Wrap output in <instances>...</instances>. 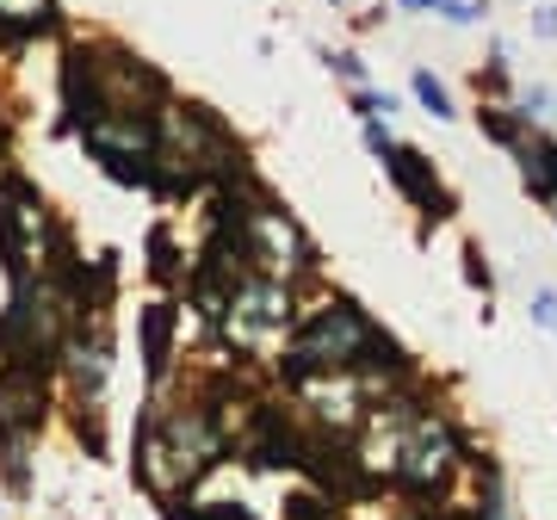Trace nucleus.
<instances>
[{
    "label": "nucleus",
    "mask_w": 557,
    "mask_h": 520,
    "mask_svg": "<svg viewBox=\"0 0 557 520\" xmlns=\"http://www.w3.org/2000/svg\"><path fill=\"white\" fill-rule=\"evenodd\" d=\"M421 372V360L384 329L354 292L317 285L304 292V310L292 322L285 347L273 354V384L278 391H298L310 379H359L372 397L397 391Z\"/></svg>",
    "instance_id": "nucleus-1"
},
{
    "label": "nucleus",
    "mask_w": 557,
    "mask_h": 520,
    "mask_svg": "<svg viewBox=\"0 0 557 520\" xmlns=\"http://www.w3.org/2000/svg\"><path fill=\"white\" fill-rule=\"evenodd\" d=\"M347 100V112H354V124H366V119H379V124H391V119H403V106H409V94H391V87H347L341 94Z\"/></svg>",
    "instance_id": "nucleus-14"
},
{
    "label": "nucleus",
    "mask_w": 557,
    "mask_h": 520,
    "mask_svg": "<svg viewBox=\"0 0 557 520\" xmlns=\"http://www.w3.org/2000/svg\"><path fill=\"white\" fill-rule=\"evenodd\" d=\"M471 124H478V137H483V143H496L502 156H515L520 143H527V124H520L515 100H508V106H502V100H478Z\"/></svg>",
    "instance_id": "nucleus-11"
},
{
    "label": "nucleus",
    "mask_w": 557,
    "mask_h": 520,
    "mask_svg": "<svg viewBox=\"0 0 557 520\" xmlns=\"http://www.w3.org/2000/svg\"><path fill=\"white\" fill-rule=\"evenodd\" d=\"M515 112L527 131H557V81H520Z\"/></svg>",
    "instance_id": "nucleus-13"
},
{
    "label": "nucleus",
    "mask_w": 557,
    "mask_h": 520,
    "mask_svg": "<svg viewBox=\"0 0 557 520\" xmlns=\"http://www.w3.org/2000/svg\"><path fill=\"white\" fill-rule=\"evenodd\" d=\"M317 62L341 81V94H347V87H372V62L359 57L354 44H317Z\"/></svg>",
    "instance_id": "nucleus-16"
},
{
    "label": "nucleus",
    "mask_w": 557,
    "mask_h": 520,
    "mask_svg": "<svg viewBox=\"0 0 557 520\" xmlns=\"http://www.w3.org/2000/svg\"><path fill=\"white\" fill-rule=\"evenodd\" d=\"M458 273H465V292L483 298V322H490V304H496V267H490V255H483L478 236L458 242Z\"/></svg>",
    "instance_id": "nucleus-12"
},
{
    "label": "nucleus",
    "mask_w": 557,
    "mask_h": 520,
    "mask_svg": "<svg viewBox=\"0 0 557 520\" xmlns=\"http://www.w3.org/2000/svg\"><path fill=\"white\" fill-rule=\"evenodd\" d=\"M527 322H533L539 335H552V341H557V285H552V280L527 285Z\"/></svg>",
    "instance_id": "nucleus-18"
},
{
    "label": "nucleus",
    "mask_w": 557,
    "mask_h": 520,
    "mask_svg": "<svg viewBox=\"0 0 557 520\" xmlns=\"http://www.w3.org/2000/svg\"><path fill=\"white\" fill-rule=\"evenodd\" d=\"M223 218H230V236H236L248 273H267V280H285L298 292H317L329 285V260H322V242L304 230V218L278 199L273 186H255V193H218Z\"/></svg>",
    "instance_id": "nucleus-3"
},
{
    "label": "nucleus",
    "mask_w": 557,
    "mask_h": 520,
    "mask_svg": "<svg viewBox=\"0 0 557 520\" xmlns=\"http://www.w3.org/2000/svg\"><path fill=\"white\" fill-rule=\"evenodd\" d=\"M137 360H143V397L161 391L186 360V304L174 292H156L149 304H137Z\"/></svg>",
    "instance_id": "nucleus-7"
},
{
    "label": "nucleus",
    "mask_w": 557,
    "mask_h": 520,
    "mask_svg": "<svg viewBox=\"0 0 557 520\" xmlns=\"http://www.w3.org/2000/svg\"><path fill=\"white\" fill-rule=\"evenodd\" d=\"M527 32L533 44H557V0H527Z\"/></svg>",
    "instance_id": "nucleus-19"
},
{
    "label": "nucleus",
    "mask_w": 557,
    "mask_h": 520,
    "mask_svg": "<svg viewBox=\"0 0 557 520\" xmlns=\"http://www.w3.org/2000/svg\"><path fill=\"white\" fill-rule=\"evenodd\" d=\"M391 13H416V20H434L440 0H391Z\"/></svg>",
    "instance_id": "nucleus-21"
},
{
    "label": "nucleus",
    "mask_w": 557,
    "mask_h": 520,
    "mask_svg": "<svg viewBox=\"0 0 557 520\" xmlns=\"http://www.w3.org/2000/svg\"><path fill=\"white\" fill-rule=\"evenodd\" d=\"M298 310H304L298 285L267 280V273H242V280L230 285L223 322L205 335V354H223V360L267 366V372H273V354L285 347V335H292Z\"/></svg>",
    "instance_id": "nucleus-4"
},
{
    "label": "nucleus",
    "mask_w": 557,
    "mask_h": 520,
    "mask_svg": "<svg viewBox=\"0 0 557 520\" xmlns=\"http://www.w3.org/2000/svg\"><path fill=\"white\" fill-rule=\"evenodd\" d=\"M508 161H515V174H520V193L539 211H552L557 205V131H527V143Z\"/></svg>",
    "instance_id": "nucleus-8"
},
{
    "label": "nucleus",
    "mask_w": 557,
    "mask_h": 520,
    "mask_svg": "<svg viewBox=\"0 0 557 520\" xmlns=\"http://www.w3.org/2000/svg\"><path fill=\"white\" fill-rule=\"evenodd\" d=\"M168 520H260V515L242 496H211V490H199L193 502L168 508Z\"/></svg>",
    "instance_id": "nucleus-15"
},
{
    "label": "nucleus",
    "mask_w": 557,
    "mask_h": 520,
    "mask_svg": "<svg viewBox=\"0 0 557 520\" xmlns=\"http://www.w3.org/2000/svg\"><path fill=\"white\" fill-rule=\"evenodd\" d=\"M490 13H496V0H440L434 20L446 25V32H483Z\"/></svg>",
    "instance_id": "nucleus-17"
},
{
    "label": "nucleus",
    "mask_w": 557,
    "mask_h": 520,
    "mask_svg": "<svg viewBox=\"0 0 557 520\" xmlns=\"http://www.w3.org/2000/svg\"><path fill=\"white\" fill-rule=\"evenodd\" d=\"M112 366H119V335L112 317H81L57 347V379L69 384V409H94L112 391Z\"/></svg>",
    "instance_id": "nucleus-5"
},
{
    "label": "nucleus",
    "mask_w": 557,
    "mask_h": 520,
    "mask_svg": "<svg viewBox=\"0 0 557 520\" xmlns=\"http://www.w3.org/2000/svg\"><path fill=\"white\" fill-rule=\"evenodd\" d=\"M545 218H552V230H557V205H552V211H545Z\"/></svg>",
    "instance_id": "nucleus-22"
},
{
    "label": "nucleus",
    "mask_w": 557,
    "mask_h": 520,
    "mask_svg": "<svg viewBox=\"0 0 557 520\" xmlns=\"http://www.w3.org/2000/svg\"><path fill=\"white\" fill-rule=\"evenodd\" d=\"M359 143H366V156H372V161H384L391 149H397V131L379 124V119H366V124H359Z\"/></svg>",
    "instance_id": "nucleus-20"
},
{
    "label": "nucleus",
    "mask_w": 557,
    "mask_h": 520,
    "mask_svg": "<svg viewBox=\"0 0 557 520\" xmlns=\"http://www.w3.org/2000/svg\"><path fill=\"white\" fill-rule=\"evenodd\" d=\"M403 94H409V106H416L421 119H434V124H458V119H465V112H458V100H453V87H446V75H434L428 62H409Z\"/></svg>",
    "instance_id": "nucleus-10"
},
{
    "label": "nucleus",
    "mask_w": 557,
    "mask_h": 520,
    "mask_svg": "<svg viewBox=\"0 0 557 520\" xmlns=\"http://www.w3.org/2000/svg\"><path fill=\"white\" fill-rule=\"evenodd\" d=\"M379 168H384V181H391V193L421 218V236H434L440 223H458V193H453V181L440 174V161L428 156V149L397 137V149H391Z\"/></svg>",
    "instance_id": "nucleus-6"
},
{
    "label": "nucleus",
    "mask_w": 557,
    "mask_h": 520,
    "mask_svg": "<svg viewBox=\"0 0 557 520\" xmlns=\"http://www.w3.org/2000/svg\"><path fill=\"white\" fill-rule=\"evenodd\" d=\"M483 465L478 434L458 421L453 403H440V391L421 403L397 441V465H391V502L409 508H465L471 502V478Z\"/></svg>",
    "instance_id": "nucleus-2"
},
{
    "label": "nucleus",
    "mask_w": 557,
    "mask_h": 520,
    "mask_svg": "<svg viewBox=\"0 0 557 520\" xmlns=\"http://www.w3.org/2000/svg\"><path fill=\"white\" fill-rule=\"evenodd\" d=\"M143 260H149V280H156V292H174V298H180L193 255H186V242H180V230H174L168 218L149 230V242H143Z\"/></svg>",
    "instance_id": "nucleus-9"
}]
</instances>
